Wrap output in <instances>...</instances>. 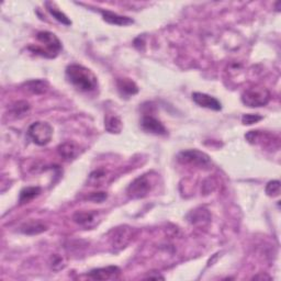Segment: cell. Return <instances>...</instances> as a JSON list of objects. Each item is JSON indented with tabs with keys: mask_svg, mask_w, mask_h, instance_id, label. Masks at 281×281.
Segmentation results:
<instances>
[{
	"mask_svg": "<svg viewBox=\"0 0 281 281\" xmlns=\"http://www.w3.org/2000/svg\"><path fill=\"white\" fill-rule=\"evenodd\" d=\"M66 77L70 84L81 91L90 92L98 87L96 75L90 69L79 64H70L66 67Z\"/></svg>",
	"mask_w": 281,
	"mask_h": 281,
	"instance_id": "obj_1",
	"label": "cell"
},
{
	"mask_svg": "<svg viewBox=\"0 0 281 281\" xmlns=\"http://www.w3.org/2000/svg\"><path fill=\"white\" fill-rule=\"evenodd\" d=\"M270 91L264 86H253L242 93V102L247 107H264L270 101Z\"/></svg>",
	"mask_w": 281,
	"mask_h": 281,
	"instance_id": "obj_2",
	"label": "cell"
},
{
	"mask_svg": "<svg viewBox=\"0 0 281 281\" xmlns=\"http://www.w3.org/2000/svg\"><path fill=\"white\" fill-rule=\"evenodd\" d=\"M28 135L36 145H48L53 137V127L48 122L37 121L29 126Z\"/></svg>",
	"mask_w": 281,
	"mask_h": 281,
	"instance_id": "obj_3",
	"label": "cell"
},
{
	"mask_svg": "<svg viewBox=\"0 0 281 281\" xmlns=\"http://www.w3.org/2000/svg\"><path fill=\"white\" fill-rule=\"evenodd\" d=\"M153 180L150 174H144L135 178L126 189V193L132 199H140L148 196L153 189Z\"/></svg>",
	"mask_w": 281,
	"mask_h": 281,
	"instance_id": "obj_4",
	"label": "cell"
},
{
	"mask_svg": "<svg viewBox=\"0 0 281 281\" xmlns=\"http://www.w3.org/2000/svg\"><path fill=\"white\" fill-rule=\"evenodd\" d=\"M36 39L45 46L42 56L53 59V57L59 55V53L62 51V42L52 32L41 31L36 34Z\"/></svg>",
	"mask_w": 281,
	"mask_h": 281,
	"instance_id": "obj_5",
	"label": "cell"
},
{
	"mask_svg": "<svg viewBox=\"0 0 281 281\" xmlns=\"http://www.w3.org/2000/svg\"><path fill=\"white\" fill-rule=\"evenodd\" d=\"M178 161L181 164L196 166V167H209L211 165V158L206 153L198 150L182 151L178 154Z\"/></svg>",
	"mask_w": 281,
	"mask_h": 281,
	"instance_id": "obj_6",
	"label": "cell"
},
{
	"mask_svg": "<svg viewBox=\"0 0 281 281\" xmlns=\"http://www.w3.org/2000/svg\"><path fill=\"white\" fill-rule=\"evenodd\" d=\"M132 240V228L130 226H119L111 232L110 242L116 250H122Z\"/></svg>",
	"mask_w": 281,
	"mask_h": 281,
	"instance_id": "obj_7",
	"label": "cell"
},
{
	"mask_svg": "<svg viewBox=\"0 0 281 281\" xmlns=\"http://www.w3.org/2000/svg\"><path fill=\"white\" fill-rule=\"evenodd\" d=\"M140 127H142L143 131L155 134V135H166L167 134V130H166L164 124L155 117L151 116V114L150 116L149 114L143 116L142 120H140Z\"/></svg>",
	"mask_w": 281,
	"mask_h": 281,
	"instance_id": "obj_8",
	"label": "cell"
},
{
	"mask_svg": "<svg viewBox=\"0 0 281 281\" xmlns=\"http://www.w3.org/2000/svg\"><path fill=\"white\" fill-rule=\"evenodd\" d=\"M193 100L199 107L207 108V109H210V110L220 111L222 109L221 102L216 98L212 97V96H209L207 93L194 92L193 93Z\"/></svg>",
	"mask_w": 281,
	"mask_h": 281,
	"instance_id": "obj_9",
	"label": "cell"
},
{
	"mask_svg": "<svg viewBox=\"0 0 281 281\" xmlns=\"http://www.w3.org/2000/svg\"><path fill=\"white\" fill-rule=\"evenodd\" d=\"M102 18L104 20L112 25H119V27H126V25L133 24L134 21L133 19L129 18V17H124V16H120L116 12H112L109 10H100Z\"/></svg>",
	"mask_w": 281,
	"mask_h": 281,
	"instance_id": "obj_10",
	"label": "cell"
},
{
	"mask_svg": "<svg viewBox=\"0 0 281 281\" xmlns=\"http://www.w3.org/2000/svg\"><path fill=\"white\" fill-rule=\"evenodd\" d=\"M120 273V269L116 266H108L104 268H97L92 269L88 273V276L95 280H107L111 278H116Z\"/></svg>",
	"mask_w": 281,
	"mask_h": 281,
	"instance_id": "obj_11",
	"label": "cell"
},
{
	"mask_svg": "<svg viewBox=\"0 0 281 281\" xmlns=\"http://www.w3.org/2000/svg\"><path fill=\"white\" fill-rule=\"evenodd\" d=\"M57 153L64 161H73L79 154V148L74 142H64L57 148Z\"/></svg>",
	"mask_w": 281,
	"mask_h": 281,
	"instance_id": "obj_12",
	"label": "cell"
},
{
	"mask_svg": "<svg viewBox=\"0 0 281 281\" xmlns=\"http://www.w3.org/2000/svg\"><path fill=\"white\" fill-rule=\"evenodd\" d=\"M73 220L77 224L85 227H92L97 223V213L88 211H78L73 216Z\"/></svg>",
	"mask_w": 281,
	"mask_h": 281,
	"instance_id": "obj_13",
	"label": "cell"
},
{
	"mask_svg": "<svg viewBox=\"0 0 281 281\" xmlns=\"http://www.w3.org/2000/svg\"><path fill=\"white\" fill-rule=\"evenodd\" d=\"M117 87L121 96L124 97H131L138 92V87L130 78H119L117 80Z\"/></svg>",
	"mask_w": 281,
	"mask_h": 281,
	"instance_id": "obj_14",
	"label": "cell"
},
{
	"mask_svg": "<svg viewBox=\"0 0 281 281\" xmlns=\"http://www.w3.org/2000/svg\"><path fill=\"white\" fill-rule=\"evenodd\" d=\"M24 90L32 95H42L49 89V82L43 79H32L24 82Z\"/></svg>",
	"mask_w": 281,
	"mask_h": 281,
	"instance_id": "obj_15",
	"label": "cell"
},
{
	"mask_svg": "<svg viewBox=\"0 0 281 281\" xmlns=\"http://www.w3.org/2000/svg\"><path fill=\"white\" fill-rule=\"evenodd\" d=\"M48 226L40 221H30L20 226V232L25 235H37L45 232Z\"/></svg>",
	"mask_w": 281,
	"mask_h": 281,
	"instance_id": "obj_16",
	"label": "cell"
},
{
	"mask_svg": "<svg viewBox=\"0 0 281 281\" xmlns=\"http://www.w3.org/2000/svg\"><path fill=\"white\" fill-rule=\"evenodd\" d=\"M105 127L109 133L119 134L121 131H122L123 124H122V121H121V119L119 117L107 116V118L105 120Z\"/></svg>",
	"mask_w": 281,
	"mask_h": 281,
	"instance_id": "obj_17",
	"label": "cell"
},
{
	"mask_svg": "<svg viewBox=\"0 0 281 281\" xmlns=\"http://www.w3.org/2000/svg\"><path fill=\"white\" fill-rule=\"evenodd\" d=\"M41 194L40 187H27L23 188L20 191V197H19V202L20 203H28L29 201L33 200Z\"/></svg>",
	"mask_w": 281,
	"mask_h": 281,
	"instance_id": "obj_18",
	"label": "cell"
},
{
	"mask_svg": "<svg viewBox=\"0 0 281 281\" xmlns=\"http://www.w3.org/2000/svg\"><path fill=\"white\" fill-rule=\"evenodd\" d=\"M189 220L193 224H197V223H203V222H209L210 221V214L207 210L204 209H197L193 211L189 214Z\"/></svg>",
	"mask_w": 281,
	"mask_h": 281,
	"instance_id": "obj_19",
	"label": "cell"
},
{
	"mask_svg": "<svg viewBox=\"0 0 281 281\" xmlns=\"http://www.w3.org/2000/svg\"><path fill=\"white\" fill-rule=\"evenodd\" d=\"M29 111H30V105L27 101H23V100L18 101L11 106V113L14 114L16 118L24 117Z\"/></svg>",
	"mask_w": 281,
	"mask_h": 281,
	"instance_id": "obj_20",
	"label": "cell"
},
{
	"mask_svg": "<svg viewBox=\"0 0 281 281\" xmlns=\"http://www.w3.org/2000/svg\"><path fill=\"white\" fill-rule=\"evenodd\" d=\"M46 7H48V11L50 12L51 15L53 16V18H55L57 21L63 23V24H65V25H70L72 24V21L69 20L68 17L65 15V14H63V12L61 10H59L57 8H55L53 4H51V3H46Z\"/></svg>",
	"mask_w": 281,
	"mask_h": 281,
	"instance_id": "obj_21",
	"label": "cell"
},
{
	"mask_svg": "<svg viewBox=\"0 0 281 281\" xmlns=\"http://www.w3.org/2000/svg\"><path fill=\"white\" fill-rule=\"evenodd\" d=\"M266 194L269 197H277L280 194V181L271 180L267 183Z\"/></svg>",
	"mask_w": 281,
	"mask_h": 281,
	"instance_id": "obj_22",
	"label": "cell"
},
{
	"mask_svg": "<svg viewBox=\"0 0 281 281\" xmlns=\"http://www.w3.org/2000/svg\"><path fill=\"white\" fill-rule=\"evenodd\" d=\"M261 119H263V117L259 116V114H244V116L242 117V122L245 125H251L254 123H257Z\"/></svg>",
	"mask_w": 281,
	"mask_h": 281,
	"instance_id": "obj_23",
	"label": "cell"
},
{
	"mask_svg": "<svg viewBox=\"0 0 281 281\" xmlns=\"http://www.w3.org/2000/svg\"><path fill=\"white\" fill-rule=\"evenodd\" d=\"M105 176H106V172L104 170H96V171H93L90 174L89 180H90L95 186L96 183H99L101 180H104Z\"/></svg>",
	"mask_w": 281,
	"mask_h": 281,
	"instance_id": "obj_24",
	"label": "cell"
},
{
	"mask_svg": "<svg viewBox=\"0 0 281 281\" xmlns=\"http://www.w3.org/2000/svg\"><path fill=\"white\" fill-rule=\"evenodd\" d=\"M107 199L106 193H93L88 197V200H91L93 202H102Z\"/></svg>",
	"mask_w": 281,
	"mask_h": 281,
	"instance_id": "obj_25",
	"label": "cell"
},
{
	"mask_svg": "<svg viewBox=\"0 0 281 281\" xmlns=\"http://www.w3.org/2000/svg\"><path fill=\"white\" fill-rule=\"evenodd\" d=\"M56 266H59V270L63 269V268L65 267L63 258L61 256H57V255H55V256L53 257V261H52V268L54 270H56Z\"/></svg>",
	"mask_w": 281,
	"mask_h": 281,
	"instance_id": "obj_26",
	"label": "cell"
}]
</instances>
